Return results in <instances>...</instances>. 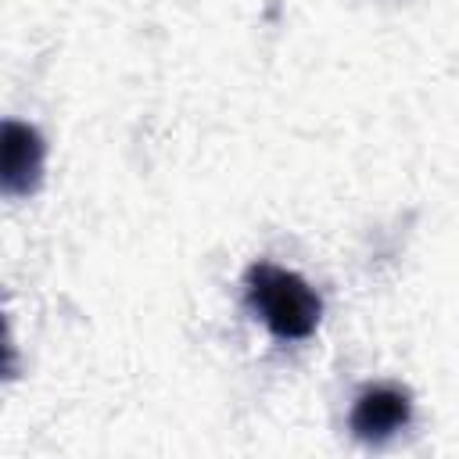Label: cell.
Listing matches in <instances>:
<instances>
[{"label":"cell","instance_id":"7a4b0ae2","mask_svg":"<svg viewBox=\"0 0 459 459\" xmlns=\"http://www.w3.org/2000/svg\"><path fill=\"white\" fill-rule=\"evenodd\" d=\"M409 420H412V402H409V394L398 391V387H387V384L366 387V391L355 398L351 416H348L355 437H362V441H387V437H394Z\"/></svg>","mask_w":459,"mask_h":459},{"label":"cell","instance_id":"3957f363","mask_svg":"<svg viewBox=\"0 0 459 459\" xmlns=\"http://www.w3.org/2000/svg\"><path fill=\"white\" fill-rule=\"evenodd\" d=\"M43 172V140L32 126L25 122H4V161H0V176H4V190L11 197H22L29 190H36Z\"/></svg>","mask_w":459,"mask_h":459},{"label":"cell","instance_id":"6da1fadb","mask_svg":"<svg viewBox=\"0 0 459 459\" xmlns=\"http://www.w3.org/2000/svg\"><path fill=\"white\" fill-rule=\"evenodd\" d=\"M247 305L280 341H305L323 316L319 294L298 273L273 262H255L247 269Z\"/></svg>","mask_w":459,"mask_h":459}]
</instances>
